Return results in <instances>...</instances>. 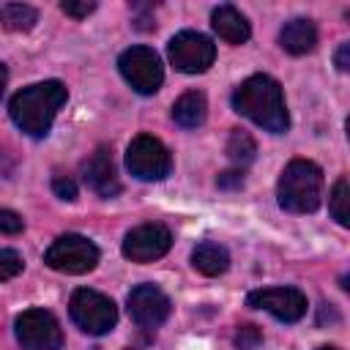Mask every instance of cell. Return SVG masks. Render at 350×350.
<instances>
[{"label":"cell","mask_w":350,"mask_h":350,"mask_svg":"<svg viewBox=\"0 0 350 350\" xmlns=\"http://www.w3.org/2000/svg\"><path fill=\"white\" fill-rule=\"evenodd\" d=\"M232 342H235L238 350H257L260 342H262V331L257 325H241L235 331V339Z\"/></svg>","instance_id":"7402d4cb"},{"label":"cell","mask_w":350,"mask_h":350,"mask_svg":"<svg viewBox=\"0 0 350 350\" xmlns=\"http://www.w3.org/2000/svg\"><path fill=\"white\" fill-rule=\"evenodd\" d=\"M328 211L336 219V224H342V227L350 224V183H347V178H339L334 183L331 197H328Z\"/></svg>","instance_id":"d6986e66"},{"label":"cell","mask_w":350,"mask_h":350,"mask_svg":"<svg viewBox=\"0 0 350 350\" xmlns=\"http://www.w3.org/2000/svg\"><path fill=\"white\" fill-rule=\"evenodd\" d=\"M0 22L5 30L25 33L38 22V11L25 3H5V5H0Z\"/></svg>","instance_id":"ac0fdd59"},{"label":"cell","mask_w":350,"mask_h":350,"mask_svg":"<svg viewBox=\"0 0 350 350\" xmlns=\"http://www.w3.org/2000/svg\"><path fill=\"white\" fill-rule=\"evenodd\" d=\"M279 44L290 55H306V52H312L314 44H317V27H314V22L312 19H304V16L284 22V27L279 30Z\"/></svg>","instance_id":"9a60e30c"},{"label":"cell","mask_w":350,"mask_h":350,"mask_svg":"<svg viewBox=\"0 0 350 350\" xmlns=\"http://www.w3.org/2000/svg\"><path fill=\"white\" fill-rule=\"evenodd\" d=\"M22 268H25V260L16 249H0V282L14 279L16 273H22Z\"/></svg>","instance_id":"44dd1931"},{"label":"cell","mask_w":350,"mask_h":350,"mask_svg":"<svg viewBox=\"0 0 350 350\" xmlns=\"http://www.w3.org/2000/svg\"><path fill=\"white\" fill-rule=\"evenodd\" d=\"M123 79L142 96H153L164 82V68L159 55L150 46H131L118 57Z\"/></svg>","instance_id":"8992f818"},{"label":"cell","mask_w":350,"mask_h":350,"mask_svg":"<svg viewBox=\"0 0 350 350\" xmlns=\"http://www.w3.org/2000/svg\"><path fill=\"white\" fill-rule=\"evenodd\" d=\"M68 312H71V320L90 336H101V334L112 331L118 323V309H115L112 298H107L96 290H88V287L74 290V295L68 301Z\"/></svg>","instance_id":"277c9868"},{"label":"cell","mask_w":350,"mask_h":350,"mask_svg":"<svg viewBox=\"0 0 350 350\" xmlns=\"http://www.w3.org/2000/svg\"><path fill=\"white\" fill-rule=\"evenodd\" d=\"M85 183L98 194V197H115L120 194V180H118V170L112 161V150L107 145H98L96 153L85 161Z\"/></svg>","instance_id":"4fadbf2b"},{"label":"cell","mask_w":350,"mask_h":350,"mask_svg":"<svg viewBox=\"0 0 350 350\" xmlns=\"http://www.w3.org/2000/svg\"><path fill=\"white\" fill-rule=\"evenodd\" d=\"M60 8H63V14H68V16H74V19H82V16H88L90 11H96V3H93V0H63Z\"/></svg>","instance_id":"cb8c5ba5"},{"label":"cell","mask_w":350,"mask_h":350,"mask_svg":"<svg viewBox=\"0 0 350 350\" xmlns=\"http://www.w3.org/2000/svg\"><path fill=\"white\" fill-rule=\"evenodd\" d=\"M172 246V235L164 224H139L134 230L126 232L123 238V257L131 262H153L159 257H164Z\"/></svg>","instance_id":"30bf717a"},{"label":"cell","mask_w":350,"mask_h":350,"mask_svg":"<svg viewBox=\"0 0 350 350\" xmlns=\"http://www.w3.org/2000/svg\"><path fill=\"white\" fill-rule=\"evenodd\" d=\"M246 304L254 309L271 312L282 323H295L306 314V295L298 287H265V290H252L246 295Z\"/></svg>","instance_id":"8fae6325"},{"label":"cell","mask_w":350,"mask_h":350,"mask_svg":"<svg viewBox=\"0 0 350 350\" xmlns=\"http://www.w3.org/2000/svg\"><path fill=\"white\" fill-rule=\"evenodd\" d=\"M170 298L156 284H137L129 293V314L139 328H156L170 317Z\"/></svg>","instance_id":"7c38bea8"},{"label":"cell","mask_w":350,"mask_h":350,"mask_svg":"<svg viewBox=\"0 0 350 350\" xmlns=\"http://www.w3.org/2000/svg\"><path fill=\"white\" fill-rule=\"evenodd\" d=\"M317 350H339V347H334V345H325V347H317Z\"/></svg>","instance_id":"f546056e"},{"label":"cell","mask_w":350,"mask_h":350,"mask_svg":"<svg viewBox=\"0 0 350 350\" xmlns=\"http://www.w3.org/2000/svg\"><path fill=\"white\" fill-rule=\"evenodd\" d=\"M126 167L139 180H161L172 170L170 150L150 134H139L129 142L126 150Z\"/></svg>","instance_id":"52a82bcc"},{"label":"cell","mask_w":350,"mask_h":350,"mask_svg":"<svg viewBox=\"0 0 350 350\" xmlns=\"http://www.w3.org/2000/svg\"><path fill=\"white\" fill-rule=\"evenodd\" d=\"M211 25H213L216 36H219L221 41H227V44H243V41H249V36H252L246 16H243L235 5H219V8H213Z\"/></svg>","instance_id":"5bb4252c"},{"label":"cell","mask_w":350,"mask_h":350,"mask_svg":"<svg viewBox=\"0 0 350 350\" xmlns=\"http://www.w3.org/2000/svg\"><path fill=\"white\" fill-rule=\"evenodd\" d=\"M254 153H257V145H254L252 134L243 131V129H232V134L227 139V156L235 164H249L254 159Z\"/></svg>","instance_id":"ffe728a7"},{"label":"cell","mask_w":350,"mask_h":350,"mask_svg":"<svg viewBox=\"0 0 350 350\" xmlns=\"http://www.w3.org/2000/svg\"><path fill=\"white\" fill-rule=\"evenodd\" d=\"M16 342L25 350H60L63 347V331L52 312L46 309H27L14 323Z\"/></svg>","instance_id":"ba28073f"},{"label":"cell","mask_w":350,"mask_h":350,"mask_svg":"<svg viewBox=\"0 0 350 350\" xmlns=\"http://www.w3.org/2000/svg\"><path fill=\"white\" fill-rule=\"evenodd\" d=\"M205 115H208V101L200 90H189L183 93L175 104H172V120L180 126V129H197L205 123Z\"/></svg>","instance_id":"2e32d148"},{"label":"cell","mask_w":350,"mask_h":350,"mask_svg":"<svg viewBox=\"0 0 350 350\" xmlns=\"http://www.w3.org/2000/svg\"><path fill=\"white\" fill-rule=\"evenodd\" d=\"M334 63H336V68H339V71H347V68H350V44H342V46L336 49Z\"/></svg>","instance_id":"4316f807"},{"label":"cell","mask_w":350,"mask_h":350,"mask_svg":"<svg viewBox=\"0 0 350 350\" xmlns=\"http://www.w3.org/2000/svg\"><path fill=\"white\" fill-rule=\"evenodd\" d=\"M191 265L194 271H200L202 276H219L230 268V254L224 246L213 243V241H205L200 246H194L191 252Z\"/></svg>","instance_id":"e0dca14e"},{"label":"cell","mask_w":350,"mask_h":350,"mask_svg":"<svg viewBox=\"0 0 350 350\" xmlns=\"http://www.w3.org/2000/svg\"><path fill=\"white\" fill-rule=\"evenodd\" d=\"M52 191L60 197V200H77V186H74V180L71 178H66V175H55L52 178Z\"/></svg>","instance_id":"d4e9b609"},{"label":"cell","mask_w":350,"mask_h":350,"mask_svg":"<svg viewBox=\"0 0 350 350\" xmlns=\"http://www.w3.org/2000/svg\"><path fill=\"white\" fill-rule=\"evenodd\" d=\"M276 200L290 213H312L323 202V172L309 159H293L276 183Z\"/></svg>","instance_id":"3957f363"},{"label":"cell","mask_w":350,"mask_h":350,"mask_svg":"<svg viewBox=\"0 0 350 350\" xmlns=\"http://www.w3.org/2000/svg\"><path fill=\"white\" fill-rule=\"evenodd\" d=\"M216 183H219V189H241V186H243V172H238V170L221 172V175L216 178Z\"/></svg>","instance_id":"484cf974"},{"label":"cell","mask_w":350,"mask_h":350,"mask_svg":"<svg viewBox=\"0 0 350 350\" xmlns=\"http://www.w3.org/2000/svg\"><path fill=\"white\" fill-rule=\"evenodd\" d=\"M22 230H25L22 216L14 213V211L0 208V232H3V235H16V232H22Z\"/></svg>","instance_id":"603a6c76"},{"label":"cell","mask_w":350,"mask_h":350,"mask_svg":"<svg viewBox=\"0 0 350 350\" xmlns=\"http://www.w3.org/2000/svg\"><path fill=\"white\" fill-rule=\"evenodd\" d=\"M167 52L172 66L183 74H202L213 66V57H216L213 41L197 30H180L178 36H172Z\"/></svg>","instance_id":"9c48e42d"},{"label":"cell","mask_w":350,"mask_h":350,"mask_svg":"<svg viewBox=\"0 0 350 350\" xmlns=\"http://www.w3.org/2000/svg\"><path fill=\"white\" fill-rule=\"evenodd\" d=\"M66 98H68L66 85L57 79H49V82H38V85L19 90L11 98L8 112H11V120L25 134L44 137L52 129V120H55L57 109L66 104Z\"/></svg>","instance_id":"7a4b0ae2"},{"label":"cell","mask_w":350,"mask_h":350,"mask_svg":"<svg viewBox=\"0 0 350 350\" xmlns=\"http://www.w3.org/2000/svg\"><path fill=\"white\" fill-rule=\"evenodd\" d=\"M232 107L235 112H241L271 134H282L290 126L282 85L268 74H254L243 79L232 93Z\"/></svg>","instance_id":"6da1fadb"},{"label":"cell","mask_w":350,"mask_h":350,"mask_svg":"<svg viewBox=\"0 0 350 350\" xmlns=\"http://www.w3.org/2000/svg\"><path fill=\"white\" fill-rule=\"evenodd\" d=\"M11 167H14V161L8 159V153H5V150H0V178H3V175H8V172H11Z\"/></svg>","instance_id":"83f0119b"},{"label":"cell","mask_w":350,"mask_h":350,"mask_svg":"<svg viewBox=\"0 0 350 350\" xmlns=\"http://www.w3.org/2000/svg\"><path fill=\"white\" fill-rule=\"evenodd\" d=\"M44 262L60 273H88L98 265V249L85 235L68 232L52 241V246L44 254Z\"/></svg>","instance_id":"5b68a950"},{"label":"cell","mask_w":350,"mask_h":350,"mask_svg":"<svg viewBox=\"0 0 350 350\" xmlns=\"http://www.w3.org/2000/svg\"><path fill=\"white\" fill-rule=\"evenodd\" d=\"M5 82H8V71H5V66L0 63V98H3V90H5Z\"/></svg>","instance_id":"f1b7e54d"}]
</instances>
